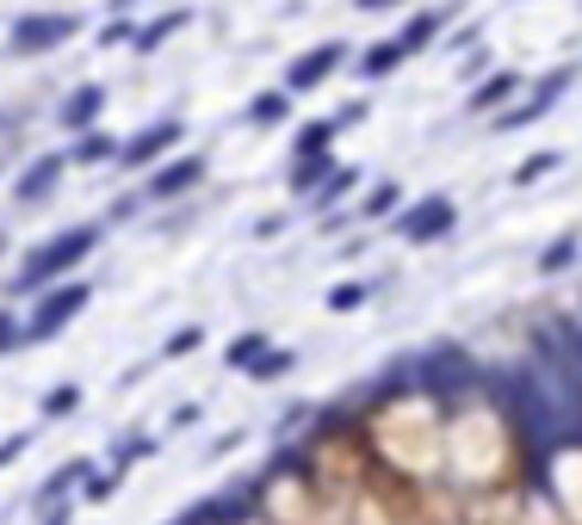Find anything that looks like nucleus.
Wrapping results in <instances>:
<instances>
[{
	"label": "nucleus",
	"instance_id": "obj_1",
	"mask_svg": "<svg viewBox=\"0 0 582 525\" xmlns=\"http://www.w3.org/2000/svg\"><path fill=\"white\" fill-rule=\"evenodd\" d=\"M99 242H106V223H68V229L44 235V242L25 247V260H19V272L7 278V291H13V297L56 291V285H68V278H75V266L94 260Z\"/></svg>",
	"mask_w": 582,
	"mask_h": 525
},
{
	"label": "nucleus",
	"instance_id": "obj_2",
	"mask_svg": "<svg viewBox=\"0 0 582 525\" xmlns=\"http://www.w3.org/2000/svg\"><path fill=\"white\" fill-rule=\"evenodd\" d=\"M81 31H87V13L81 7H38V13H19L7 25V50L13 56H50V50L75 44Z\"/></svg>",
	"mask_w": 582,
	"mask_h": 525
},
{
	"label": "nucleus",
	"instance_id": "obj_3",
	"mask_svg": "<svg viewBox=\"0 0 582 525\" xmlns=\"http://www.w3.org/2000/svg\"><path fill=\"white\" fill-rule=\"evenodd\" d=\"M87 303H94V285H87V278H68V285H56V291L32 297V309H25V353H32V346H50V340H63L68 322H75Z\"/></svg>",
	"mask_w": 582,
	"mask_h": 525
},
{
	"label": "nucleus",
	"instance_id": "obj_4",
	"mask_svg": "<svg viewBox=\"0 0 582 525\" xmlns=\"http://www.w3.org/2000/svg\"><path fill=\"white\" fill-rule=\"evenodd\" d=\"M180 137H187V118H149L142 130H130V137L118 142V168H125V173H142V180H149L161 161H173Z\"/></svg>",
	"mask_w": 582,
	"mask_h": 525
},
{
	"label": "nucleus",
	"instance_id": "obj_5",
	"mask_svg": "<svg viewBox=\"0 0 582 525\" xmlns=\"http://www.w3.org/2000/svg\"><path fill=\"white\" fill-rule=\"evenodd\" d=\"M415 384H422L427 396L453 401L458 389H472V384H477V365L458 353V346H427V353L415 358Z\"/></svg>",
	"mask_w": 582,
	"mask_h": 525
},
{
	"label": "nucleus",
	"instance_id": "obj_6",
	"mask_svg": "<svg viewBox=\"0 0 582 525\" xmlns=\"http://www.w3.org/2000/svg\"><path fill=\"white\" fill-rule=\"evenodd\" d=\"M63 180H68V149L32 154V161L13 173V204H19V211H32V204H50L56 192H63Z\"/></svg>",
	"mask_w": 582,
	"mask_h": 525
},
{
	"label": "nucleus",
	"instance_id": "obj_7",
	"mask_svg": "<svg viewBox=\"0 0 582 525\" xmlns=\"http://www.w3.org/2000/svg\"><path fill=\"white\" fill-rule=\"evenodd\" d=\"M570 81H576V68H551V75L539 81V87L527 93V99H520V106L496 111V118H489V130H496V137H508V130H527V124H539V118H546V111L558 106V99H564V93H570Z\"/></svg>",
	"mask_w": 582,
	"mask_h": 525
},
{
	"label": "nucleus",
	"instance_id": "obj_8",
	"mask_svg": "<svg viewBox=\"0 0 582 525\" xmlns=\"http://www.w3.org/2000/svg\"><path fill=\"white\" fill-rule=\"evenodd\" d=\"M205 173H211L205 154H173V161H161V168L142 180V199L149 204H173V199H187V192H199Z\"/></svg>",
	"mask_w": 582,
	"mask_h": 525
},
{
	"label": "nucleus",
	"instance_id": "obj_9",
	"mask_svg": "<svg viewBox=\"0 0 582 525\" xmlns=\"http://www.w3.org/2000/svg\"><path fill=\"white\" fill-rule=\"evenodd\" d=\"M453 229H458V204L446 199V192L403 204V216H396V235H403V242H441V235H453Z\"/></svg>",
	"mask_w": 582,
	"mask_h": 525
},
{
	"label": "nucleus",
	"instance_id": "obj_10",
	"mask_svg": "<svg viewBox=\"0 0 582 525\" xmlns=\"http://www.w3.org/2000/svg\"><path fill=\"white\" fill-rule=\"evenodd\" d=\"M99 118H106V81H75V87L56 99V124L68 130V142L99 130Z\"/></svg>",
	"mask_w": 582,
	"mask_h": 525
},
{
	"label": "nucleus",
	"instance_id": "obj_11",
	"mask_svg": "<svg viewBox=\"0 0 582 525\" xmlns=\"http://www.w3.org/2000/svg\"><path fill=\"white\" fill-rule=\"evenodd\" d=\"M347 56H353V50L341 44V38H329V44H316V50H304L298 62H292V68H285V81L279 87L292 93V99H298V93H310V87H322V81L335 75V68H347Z\"/></svg>",
	"mask_w": 582,
	"mask_h": 525
},
{
	"label": "nucleus",
	"instance_id": "obj_12",
	"mask_svg": "<svg viewBox=\"0 0 582 525\" xmlns=\"http://www.w3.org/2000/svg\"><path fill=\"white\" fill-rule=\"evenodd\" d=\"M87 476H94V458H63V463H56V470H50V476L32 489V513H44V507H56V501H68L75 489H87Z\"/></svg>",
	"mask_w": 582,
	"mask_h": 525
},
{
	"label": "nucleus",
	"instance_id": "obj_13",
	"mask_svg": "<svg viewBox=\"0 0 582 525\" xmlns=\"http://www.w3.org/2000/svg\"><path fill=\"white\" fill-rule=\"evenodd\" d=\"M520 93V68H496L472 87V118H489V111H508V99Z\"/></svg>",
	"mask_w": 582,
	"mask_h": 525
},
{
	"label": "nucleus",
	"instance_id": "obj_14",
	"mask_svg": "<svg viewBox=\"0 0 582 525\" xmlns=\"http://www.w3.org/2000/svg\"><path fill=\"white\" fill-rule=\"evenodd\" d=\"M446 7H422V13H410L403 19V31H396V44H403V56H415V50H427V44H441V31H446Z\"/></svg>",
	"mask_w": 582,
	"mask_h": 525
},
{
	"label": "nucleus",
	"instance_id": "obj_15",
	"mask_svg": "<svg viewBox=\"0 0 582 525\" xmlns=\"http://www.w3.org/2000/svg\"><path fill=\"white\" fill-rule=\"evenodd\" d=\"M118 142L125 137H112L106 124H99V130H87V137L68 142V168H106V161H118Z\"/></svg>",
	"mask_w": 582,
	"mask_h": 525
},
{
	"label": "nucleus",
	"instance_id": "obj_16",
	"mask_svg": "<svg viewBox=\"0 0 582 525\" xmlns=\"http://www.w3.org/2000/svg\"><path fill=\"white\" fill-rule=\"evenodd\" d=\"M156 432H118V439H112V476H130V470H137V463H149L156 458Z\"/></svg>",
	"mask_w": 582,
	"mask_h": 525
},
{
	"label": "nucleus",
	"instance_id": "obj_17",
	"mask_svg": "<svg viewBox=\"0 0 582 525\" xmlns=\"http://www.w3.org/2000/svg\"><path fill=\"white\" fill-rule=\"evenodd\" d=\"M242 118H248L254 130H279V124L292 118V93H285V87H261L248 99V111H242Z\"/></svg>",
	"mask_w": 582,
	"mask_h": 525
},
{
	"label": "nucleus",
	"instance_id": "obj_18",
	"mask_svg": "<svg viewBox=\"0 0 582 525\" xmlns=\"http://www.w3.org/2000/svg\"><path fill=\"white\" fill-rule=\"evenodd\" d=\"M341 168V161H335V154H310V161H292V192H298V199H316V192H322V185H329V173Z\"/></svg>",
	"mask_w": 582,
	"mask_h": 525
},
{
	"label": "nucleus",
	"instance_id": "obj_19",
	"mask_svg": "<svg viewBox=\"0 0 582 525\" xmlns=\"http://www.w3.org/2000/svg\"><path fill=\"white\" fill-rule=\"evenodd\" d=\"M187 19H192L187 7H168V13H156V19H149V25L137 31V56H156V50L168 44L173 31H187Z\"/></svg>",
	"mask_w": 582,
	"mask_h": 525
},
{
	"label": "nucleus",
	"instance_id": "obj_20",
	"mask_svg": "<svg viewBox=\"0 0 582 525\" xmlns=\"http://www.w3.org/2000/svg\"><path fill=\"white\" fill-rule=\"evenodd\" d=\"M335 137H341V124H335V118L304 124L298 137H292V161H310V154H335Z\"/></svg>",
	"mask_w": 582,
	"mask_h": 525
},
{
	"label": "nucleus",
	"instance_id": "obj_21",
	"mask_svg": "<svg viewBox=\"0 0 582 525\" xmlns=\"http://www.w3.org/2000/svg\"><path fill=\"white\" fill-rule=\"evenodd\" d=\"M353 62H360V68H353L360 81H384V75H396V62H403V44H396V38H384V44H366Z\"/></svg>",
	"mask_w": 582,
	"mask_h": 525
},
{
	"label": "nucleus",
	"instance_id": "obj_22",
	"mask_svg": "<svg viewBox=\"0 0 582 525\" xmlns=\"http://www.w3.org/2000/svg\"><path fill=\"white\" fill-rule=\"evenodd\" d=\"M38 415L56 427V420H68V415H81V384H50L44 396H38Z\"/></svg>",
	"mask_w": 582,
	"mask_h": 525
},
{
	"label": "nucleus",
	"instance_id": "obj_23",
	"mask_svg": "<svg viewBox=\"0 0 582 525\" xmlns=\"http://www.w3.org/2000/svg\"><path fill=\"white\" fill-rule=\"evenodd\" d=\"M267 346H273V340L261 334V328H248V334H236V340H230V353H223V365H230V371H254Z\"/></svg>",
	"mask_w": 582,
	"mask_h": 525
},
{
	"label": "nucleus",
	"instance_id": "obj_24",
	"mask_svg": "<svg viewBox=\"0 0 582 525\" xmlns=\"http://www.w3.org/2000/svg\"><path fill=\"white\" fill-rule=\"evenodd\" d=\"M396 211H403V185H396V180H378L372 192L360 199V216H366V223H378V216H396Z\"/></svg>",
	"mask_w": 582,
	"mask_h": 525
},
{
	"label": "nucleus",
	"instance_id": "obj_25",
	"mask_svg": "<svg viewBox=\"0 0 582 525\" xmlns=\"http://www.w3.org/2000/svg\"><path fill=\"white\" fill-rule=\"evenodd\" d=\"M558 168H564V154H558V149H539V154H527L508 180H515V185H539V180H551Z\"/></svg>",
	"mask_w": 582,
	"mask_h": 525
},
{
	"label": "nucleus",
	"instance_id": "obj_26",
	"mask_svg": "<svg viewBox=\"0 0 582 525\" xmlns=\"http://www.w3.org/2000/svg\"><path fill=\"white\" fill-rule=\"evenodd\" d=\"M576 254H582V235H576V229H564L558 242L546 247V254H539V272H546V278H558L570 260H576Z\"/></svg>",
	"mask_w": 582,
	"mask_h": 525
},
{
	"label": "nucleus",
	"instance_id": "obj_27",
	"mask_svg": "<svg viewBox=\"0 0 582 525\" xmlns=\"http://www.w3.org/2000/svg\"><path fill=\"white\" fill-rule=\"evenodd\" d=\"M353 185H360V168H347V161H341V168H335V173H329V185H322V192H316V199H310V204H316V211H322V216H329V211H335V204H341V199H347V192H353Z\"/></svg>",
	"mask_w": 582,
	"mask_h": 525
},
{
	"label": "nucleus",
	"instance_id": "obj_28",
	"mask_svg": "<svg viewBox=\"0 0 582 525\" xmlns=\"http://www.w3.org/2000/svg\"><path fill=\"white\" fill-rule=\"evenodd\" d=\"M142 211H149V199H142V185H137V192H118V199L106 204V216H99V223H106V229H125V223H137Z\"/></svg>",
	"mask_w": 582,
	"mask_h": 525
},
{
	"label": "nucleus",
	"instance_id": "obj_29",
	"mask_svg": "<svg viewBox=\"0 0 582 525\" xmlns=\"http://www.w3.org/2000/svg\"><path fill=\"white\" fill-rule=\"evenodd\" d=\"M292 365H298V353H292V346H267V353H261V365H254L248 377H254V384H279Z\"/></svg>",
	"mask_w": 582,
	"mask_h": 525
},
{
	"label": "nucleus",
	"instance_id": "obj_30",
	"mask_svg": "<svg viewBox=\"0 0 582 525\" xmlns=\"http://www.w3.org/2000/svg\"><path fill=\"white\" fill-rule=\"evenodd\" d=\"M7 353H25V309L0 303V358Z\"/></svg>",
	"mask_w": 582,
	"mask_h": 525
},
{
	"label": "nucleus",
	"instance_id": "obj_31",
	"mask_svg": "<svg viewBox=\"0 0 582 525\" xmlns=\"http://www.w3.org/2000/svg\"><path fill=\"white\" fill-rule=\"evenodd\" d=\"M137 31H142V25H137V19L125 13V7H118V13H112V25H99L94 38H99V44H106V50H118V44H130V50H137Z\"/></svg>",
	"mask_w": 582,
	"mask_h": 525
},
{
	"label": "nucleus",
	"instance_id": "obj_32",
	"mask_svg": "<svg viewBox=\"0 0 582 525\" xmlns=\"http://www.w3.org/2000/svg\"><path fill=\"white\" fill-rule=\"evenodd\" d=\"M372 291H378L372 278H347V285H335V291H329V309H335V315H347V309H360Z\"/></svg>",
	"mask_w": 582,
	"mask_h": 525
},
{
	"label": "nucleus",
	"instance_id": "obj_33",
	"mask_svg": "<svg viewBox=\"0 0 582 525\" xmlns=\"http://www.w3.org/2000/svg\"><path fill=\"white\" fill-rule=\"evenodd\" d=\"M199 340H205V328H199V322L173 328V334L161 340V358H187V353H199Z\"/></svg>",
	"mask_w": 582,
	"mask_h": 525
},
{
	"label": "nucleus",
	"instance_id": "obj_34",
	"mask_svg": "<svg viewBox=\"0 0 582 525\" xmlns=\"http://www.w3.org/2000/svg\"><path fill=\"white\" fill-rule=\"evenodd\" d=\"M32 439L38 432L32 427H19V432H7V439H0V470H13L19 458H25V451H32Z\"/></svg>",
	"mask_w": 582,
	"mask_h": 525
},
{
	"label": "nucleus",
	"instance_id": "obj_35",
	"mask_svg": "<svg viewBox=\"0 0 582 525\" xmlns=\"http://www.w3.org/2000/svg\"><path fill=\"white\" fill-rule=\"evenodd\" d=\"M81 519V501H56V507L38 513V525H75Z\"/></svg>",
	"mask_w": 582,
	"mask_h": 525
},
{
	"label": "nucleus",
	"instance_id": "obj_36",
	"mask_svg": "<svg viewBox=\"0 0 582 525\" xmlns=\"http://www.w3.org/2000/svg\"><path fill=\"white\" fill-rule=\"evenodd\" d=\"M199 420H205V408H199V401H180V408L168 415V427H173V432H187V427H199Z\"/></svg>",
	"mask_w": 582,
	"mask_h": 525
},
{
	"label": "nucleus",
	"instance_id": "obj_37",
	"mask_svg": "<svg viewBox=\"0 0 582 525\" xmlns=\"http://www.w3.org/2000/svg\"><path fill=\"white\" fill-rule=\"evenodd\" d=\"M335 124H341V130H353V124H366V99H353V106H341V111H335Z\"/></svg>",
	"mask_w": 582,
	"mask_h": 525
},
{
	"label": "nucleus",
	"instance_id": "obj_38",
	"mask_svg": "<svg viewBox=\"0 0 582 525\" xmlns=\"http://www.w3.org/2000/svg\"><path fill=\"white\" fill-rule=\"evenodd\" d=\"M0 254H7V229H0Z\"/></svg>",
	"mask_w": 582,
	"mask_h": 525
}]
</instances>
